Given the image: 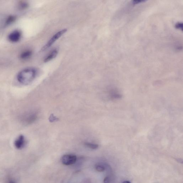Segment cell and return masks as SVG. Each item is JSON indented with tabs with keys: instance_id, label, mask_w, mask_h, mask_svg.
I'll list each match as a JSON object with an SVG mask.
<instances>
[{
	"instance_id": "cell-1",
	"label": "cell",
	"mask_w": 183,
	"mask_h": 183,
	"mask_svg": "<svg viewBox=\"0 0 183 183\" xmlns=\"http://www.w3.org/2000/svg\"><path fill=\"white\" fill-rule=\"evenodd\" d=\"M37 74V71L35 68H25L18 74L17 80L18 82L22 85H29L35 79Z\"/></svg>"
},
{
	"instance_id": "cell-2",
	"label": "cell",
	"mask_w": 183,
	"mask_h": 183,
	"mask_svg": "<svg viewBox=\"0 0 183 183\" xmlns=\"http://www.w3.org/2000/svg\"><path fill=\"white\" fill-rule=\"evenodd\" d=\"M67 31V29H64L57 32L49 39L47 44L42 48V51H45L46 50L48 49V48L51 47L57 40L59 39L60 37H61L62 35H63V34L66 33Z\"/></svg>"
},
{
	"instance_id": "cell-3",
	"label": "cell",
	"mask_w": 183,
	"mask_h": 183,
	"mask_svg": "<svg viewBox=\"0 0 183 183\" xmlns=\"http://www.w3.org/2000/svg\"><path fill=\"white\" fill-rule=\"evenodd\" d=\"M77 158L73 154H66L62 157L61 161L62 164L65 165H69L76 162Z\"/></svg>"
},
{
	"instance_id": "cell-4",
	"label": "cell",
	"mask_w": 183,
	"mask_h": 183,
	"mask_svg": "<svg viewBox=\"0 0 183 183\" xmlns=\"http://www.w3.org/2000/svg\"><path fill=\"white\" fill-rule=\"evenodd\" d=\"M38 116L37 114L35 112L30 113L26 114L22 118V121L26 124H31L35 122L37 119Z\"/></svg>"
},
{
	"instance_id": "cell-5",
	"label": "cell",
	"mask_w": 183,
	"mask_h": 183,
	"mask_svg": "<svg viewBox=\"0 0 183 183\" xmlns=\"http://www.w3.org/2000/svg\"><path fill=\"white\" fill-rule=\"evenodd\" d=\"M22 37V33L19 30H16L10 33L8 36V39L10 42L16 43L19 42Z\"/></svg>"
},
{
	"instance_id": "cell-6",
	"label": "cell",
	"mask_w": 183,
	"mask_h": 183,
	"mask_svg": "<svg viewBox=\"0 0 183 183\" xmlns=\"http://www.w3.org/2000/svg\"><path fill=\"white\" fill-rule=\"evenodd\" d=\"M25 137L22 134L18 137L14 142L15 147L18 150L22 149L25 147Z\"/></svg>"
},
{
	"instance_id": "cell-7",
	"label": "cell",
	"mask_w": 183,
	"mask_h": 183,
	"mask_svg": "<svg viewBox=\"0 0 183 183\" xmlns=\"http://www.w3.org/2000/svg\"><path fill=\"white\" fill-rule=\"evenodd\" d=\"M58 53V51L57 49H53L48 54V55L46 56L45 59H44V62L46 63L51 61V60L55 58L56 56H57Z\"/></svg>"
},
{
	"instance_id": "cell-8",
	"label": "cell",
	"mask_w": 183,
	"mask_h": 183,
	"mask_svg": "<svg viewBox=\"0 0 183 183\" xmlns=\"http://www.w3.org/2000/svg\"><path fill=\"white\" fill-rule=\"evenodd\" d=\"M32 52L31 50H26L24 51L20 55V58L23 60L27 59L31 57Z\"/></svg>"
},
{
	"instance_id": "cell-9",
	"label": "cell",
	"mask_w": 183,
	"mask_h": 183,
	"mask_svg": "<svg viewBox=\"0 0 183 183\" xmlns=\"http://www.w3.org/2000/svg\"><path fill=\"white\" fill-rule=\"evenodd\" d=\"M106 165L102 163H98L95 165V168L98 172H103L105 170Z\"/></svg>"
},
{
	"instance_id": "cell-10",
	"label": "cell",
	"mask_w": 183,
	"mask_h": 183,
	"mask_svg": "<svg viewBox=\"0 0 183 183\" xmlns=\"http://www.w3.org/2000/svg\"><path fill=\"white\" fill-rule=\"evenodd\" d=\"M16 20V17L13 15H10L7 18L5 21L6 25H9L14 22Z\"/></svg>"
},
{
	"instance_id": "cell-11",
	"label": "cell",
	"mask_w": 183,
	"mask_h": 183,
	"mask_svg": "<svg viewBox=\"0 0 183 183\" xmlns=\"http://www.w3.org/2000/svg\"><path fill=\"white\" fill-rule=\"evenodd\" d=\"M87 147L92 149L96 150L98 147V145L97 144L92 143L86 142L84 144Z\"/></svg>"
},
{
	"instance_id": "cell-12",
	"label": "cell",
	"mask_w": 183,
	"mask_h": 183,
	"mask_svg": "<svg viewBox=\"0 0 183 183\" xmlns=\"http://www.w3.org/2000/svg\"><path fill=\"white\" fill-rule=\"evenodd\" d=\"M19 6L20 8L23 9H25L28 7V4L25 2H22L19 4Z\"/></svg>"
},
{
	"instance_id": "cell-13",
	"label": "cell",
	"mask_w": 183,
	"mask_h": 183,
	"mask_svg": "<svg viewBox=\"0 0 183 183\" xmlns=\"http://www.w3.org/2000/svg\"><path fill=\"white\" fill-rule=\"evenodd\" d=\"M49 121L51 122H55L58 121V119L56 116L52 114L50 116L49 118Z\"/></svg>"
},
{
	"instance_id": "cell-14",
	"label": "cell",
	"mask_w": 183,
	"mask_h": 183,
	"mask_svg": "<svg viewBox=\"0 0 183 183\" xmlns=\"http://www.w3.org/2000/svg\"><path fill=\"white\" fill-rule=\"evenodd\" d=\"M182 23H177L175 25L176 29H180L182 30Z\"/></svg>"
},
{
	"instance_id": "cell-15",
	"label": "cell",
	"mask_w": 183,
	"mask_h": 183,
	"mask_svg": "<svg viewBox=\"0 0 183 183\" xmlns=\"http://www.w3.org/2000/svg\"><path fill=\"white\" fill-rule=\"evenodd\" d=\"M110 181H111V179L109 176L106 177L104 179V183H110Z\"/></svg>"
},
{
	"instance_id": "cell-16",
	"label": "cell",
	"mask_w": 183,
	"mask_h": 183,
	"mask_svg": "<svg viewBox=\"0 0 183 183\" xmlns=\"http://www.w3.org/2000/svg\"><path fill=\"white\" fill-rule=\"evenodd\" d=\"M145 1H133V3L134 4V5H136V4H139L140 3H141L142 2H144Z\"/></svg>"
},
{
	"instance_id": "cell-17",
	"label": "cell",
	"mask_w": 183,
	"mask_h": 183,
	"mask_svg": "<svg viewBox=\"0 0 183 183\" xmlns=\"http://www.w3.org/2000/svg\"><path fill=\"white\" fill-rule=\"evenodd\" d=\"M7 183H17L12 179L9 178L8 179Z\"/></svg>"
},
{
	"instance_id": "cell-18",
	"label": "cell",
	"mask_w": 183,
	"mask_h": 183,
	"mask_svg": "<svg viewBox=\"0 0 183 183\" xmlns=\"http://www.w3.org/2000/svg\"><path fill=\"white\" fill-rule=\"evenodd\" d=\"M122 183H131L129 181H125L124 182Z\"/></svg>"
}]
</instances>
